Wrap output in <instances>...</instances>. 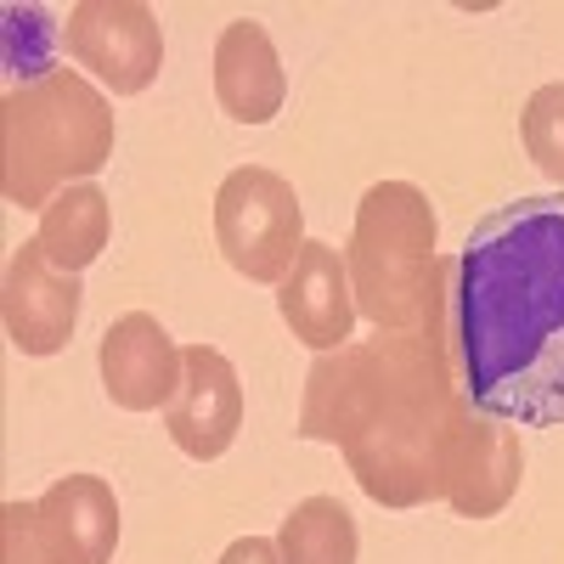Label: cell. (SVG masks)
I'll use <instances>...</instances> for the list:
<instances>
[{
    "label": "cell",
    "mask_w": 564,
    "mask_h": 564,
    "mask_svg": "<svg viewBox=\"0 0 564 564\" xmlns=\"http://www.w3.org/2000/svg\"><path fill=\"white\" fill-rule=\"evenodd\" d=\"M446 339L475 412L508 430L564 423V193L475 220L446 260Z\"/></svg>",
    "instance_id": "1"
},
{
    "label": "cell",
    "mask_w": 564,
    "mask_h": 564,
    "mask_svg": "<svg viewBox=\"0 0 564 564\" xmlns=\"http://www.w3.org/2000/svg\"><path fill=\"white\" fill-rule=\"evenodd\" d=\"M468 417L475 406L457 384L441 311L412 334H372L316 356L300 395V441L339 446L379 508H423L446 497Z\"/></svg>",
    "instance_id": "2"
},
{
    "label": "cell",
    "mask_w": 564,
    "mask_h": 564,
    "mask_svg": "<svg viewBox=\"0 0 564 564\" xmlns=\"http://www.w3.org/2000/svg\"><path fill=\"white\" fill-rule=\"evenodd\" d=\"M119 141L113 102L74 68L23 79L0 97V193L18 209H45L85 186Z\"/></svg>",
    "instance_id": "3"
},
{
    "label": "cell",
    "mask_w": 564,
    "mask_h": 564,
    "mask_svg": "<svg viewBox=\"0 0 564 564\" xmlns=\"http://www.w3.org/2000/svg\"><path fill=\"white\" fill-rule=\"evenodd\" d=\"M441 220L423 186L412 181H372L345 243L356 311L372 334H412L446 311V260L435 249Z\"/></svg>",
    "instance_id": "4"
},
{
    "label": "cell",
    "mask_w": 564,
    "mask_h": 564,
    "mask_svg": "<svg viewBox=\"0 0 564 564\" xmlns=\"http://www.w3.org/2000/svg\"><path fill=\"white\" fill-rule=\"evenodd\" d=\"M215 243L238 276L276 289L305 249V209L294 181L265 164L231 170L215 193Z\"/></svg>",
    "instance_id": "5"
},
{
    "label": "cell",
    "mask_w": 564,
    "mask_h": 564,
    "mask_svg": "<svg viewBox=\"0 0 564 564\" xmlns=\"http://www.w3.org/2000/svg\"><path fill=\"white\" fill-rule=\"evenodd\" d=\"M63 45L113 97H141L164 68V29L141 0H79L68 7Z\"/></svg>",
    "instance_id": "6"
},
{
    "label": "cell",
    "mask_w": 564,
    "mask_h": 564,
    "mask_svg": "<svg viewBox=\"0 0 564 564\" xmlns=\"http://www.w3.org/2000/svg\"><path fill=\"white\" fill-rule=\"evenodd\" d=\"M181 361V390L164 406V430L193 463H215L243 430V379L215 345H186Z\"/></svg>",
    "instance_id": "7"
},
{
    "label": "cell",
    "mask_w": 564,
    "mask_h": 564,
    "mask_svg": "<svg viewBox=\"0 0 564 564\" xmlns=\"http://www.w3.org/2000/svg\"><path fill=\"white\" fill-rule=\"evenodd\" d=\"M186 345L170 339V327L153 311H124L108 322L97 367H102V390L119 412H164L181 390V361Z\"/></svg>",
    "instance_id": "8"
},
{
    "label": "cell",
    "mask_w": 564,
    "mask_h": 564,
    "mask_svg": "<svg viewBox=\"0 0 564 564\" xmlns=\"http://www.w3.org/2000/svg\"><path fill=\"white\" fill-rule=\"evenodd\" d=\"M79 305H85L79 276L57 271L52 260L40 254L34 238L7 260L0 311H7V339L23 356H57V350H68L74 327H79Z\"/></svg>",
    "instance_id": "9"
},
{
    "label": "cell",
    "mask_w": 564,
    "mask_h": 564,
    "mask_svg": "<svg viewBox=\"0 0 564 564\" xmlns=\"http://www.w3.org/2000/svg\"><path fill=\"white\" fill-rule=\"evenodd\" d=\"M276 311L305 350H316V356L345 350L350 334H356V316H361L345 254L322 238H305L294 271L276 282Z\"/></svg>",
    "instance_id": "10"
},
{
    "label": "cell",
    "mask_w": 564,
    "mask_h": 564,
    "mask_svg": "<svg viewBox=\"0 0 564 564\" xmlns=\"http://www.w3.org/2000/svg\"><path fill=\"white\" fill-rule=\"evenodd\" d=\"M40 542L52 564H113L119 547V497L102 475H63L34 497Z\"/></svg>",
    "instance_id": "11"
},
{
    "label": "cell",
    "mask_w": 564,
    "mask_h": 564,
    "mask_svg": "<svg viewBox=\"0 0 564 564\" xmlns=\"http://www.w3.org/2000/svg\"><path fill=\"white\" fill-rule=\"evenodd\" d=\"M520 480H525V446L508 423L475 412L468 417V435L457 446V463H452V480H446V508L457 520H497V513L520 497Z\"/></svg>",
    "instance_id": "12"
},
{
    "label": "cell",
    "mask_w": 564,
    "mask_h": 564,
    "mask_svg": "<svg viewBox=\"0 0 564 564\" xmlns=\"http://www.w3.org/2000/svg\"><path fill=\"white\" fill-rule=\"evenodd\" d=\"M215 102L238 124H271L289 102V74L265 34V23L238 18L215 40Z\"/></svg>",
    "instance_id": "13"
},
{
    "label": "cell",
    "mask_w": 564,
    "mask_h": 564,
    "mask_svg": "<svg viewBox=\"0 0 564 564\" xmlns=\"http://www.w3.org/2000/svg\"><path fill=\"white\" fill-rule=\"evenodd\" d=\"M108 238H113V204H108V193L97 181L57 193L52 204L40 209V226H34L40 254L52 260L57 271H68V276H79L85 265H97Z\"/></svg>",
    "instance_id": "14"
},
{
    "label": "cell",
    "mask_w": 564,
    "mask_h": 564,
    "mask_svg": "<svg viewBox=\"0 0 564 564\" xmlns=\"http://www.w3.org/2000/svg\"><path fill=\"white\" fill-rule=\"evenodd\" d=\"M276 553L282 564H356L361 536L339 497H305L282 513L276 525Z\"/></svg>",
    "instance_id": "15"
},
{
    "label": "cell",
    "mask_w": 564,
    "mask_h": 564,
    "mask_svg": "<svg viewBox=\"0 0 564 564\" xmlns=\"http://www.w3.org/2000/svg\"><path fill=\"white\" fill-rule=\"evenodd\" d=\"M520 135H525L531 164H536L553 186H564V79L531 90V102H525V113H520Z\"/></svg>",
    "instance_id": "16"
},
{
    "label": "cell",
    "mask_w": 564,
    "mask_h": 564,
    "mask_svg": "<svg viewBox=\"0 0 564 564\" xmlns=\"http://www.w3.org/2000/svg\"><path fill=\"white\" fill-rule=\"evenodd\" d=\"M0 564H52V553H45L40 542V513L34 502H7L0 508Z\"/></svg>",
    "instance_id": "17"
},
{
    "label": "cell",
    "mask_w": 564,
    "mask_h": 564,
    "mask_svg": "<svg viewBox=\"0 0 564 564\" xmlns=\"http://www.w3.org/2000/svg\"><path fill=\"white\" fill-rule=\"evenodd\" d=\"M220 564H282V553H276V536H238L220 553Z\"/></svg>",
    "instance_id": "18"
}]
</instances>
